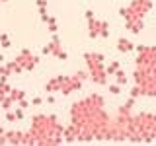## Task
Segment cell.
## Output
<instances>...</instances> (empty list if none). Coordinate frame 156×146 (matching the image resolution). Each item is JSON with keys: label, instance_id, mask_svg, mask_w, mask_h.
Returning <instances> with one entry per match:
<instances>
[{"label": "cell", "instance_id": "8fae6325", "mask_svg": "<svg viewBox=\"0 0 156 146\" xmlns=\"http://www.w3.org/2000/svg\"><path fill=\"white\" fill-rule=\"evenodd\" d=\"M133 49H135V45H133V41H129V39L121 37L119 41H117V51L119 53H131Z\"/></svg>", "mask_w": 156, "mask_h": 146}, {"label": "cell", "instance_id": "9c48e42d", "mask_svg": "<svg viewBox=\"0 0 156 146\" xmlns=\"http://www.w3.org/2000/svg\"><path fill=\"white\" fill-rule=\"evenodd\" d=\"M23 136H26V133H20V130H8L6 133L8 144H23Z\"/></svg>", "mask_w": 156, "mask_h": 146}, {"label": "cell", "instance_id": "8992f818", "mask_svg": "<svg viewBox=\"0 0 156 146\" xmlns=\"http://www.w3.org/2000/svg\"><path fill=\"white\" fill-rule=\"evenodd\" d=\"M16 61L20 62V64H22V68H23V70H26V72H29V70H33V68L37 66V62H39V57H35L31 51H29V49H22V51H20V55L16 57Z\"/></svg>", "mask_w": 156, "mask_h": 146}, {"label": "cell", "instance_id": "2e32d148", "mask_svg": "<svg viewBox=\"0 0 156 146\" xmlns=\"http://www.w3.org/2000/svg\"><path fill=\"white\" fill-rule=\"evenodd\" d=\"M115 80H117V84H119V86H125L127 84V76H125V72L121 70V68L115 72Z\"/></svg>", "mask_w": 156, "mask_h": 146}, {"label": "cell", "instance_id": "d6986e66", "mask_svg": "<svg viewBox=\"0 0 156 146\" xmlns=\"http://www.w3.org/2000/svg\"><path fill=\"white\" fill-rule=\"evenodd\" d=\"M0 45H2L4 49H8V47H10V39H8L6 33H0Z\"/></svg>", "mask_w": 156, "mask_h": 146}, {"label": "cell", "instance_id": "44dd1931", "mask_svg": "<svg viewBox=\"0 0 156 146\" xmlns=\"http://www.w3.org/2000/svg\"><path fill=\"white\" fill-rule=\"evenodd\" d=\"M41 103H43L41 97H33V99H31V105H41Z\"/></svg>", "mask_w": 156, "mask_h": 146}, {"label": "cell", "instance_id": "6da1fadb", "mask_svg": "<svg viewBox=\"0 0 156 146\" xmlns=\"http://www.w3.org/2000/svg\"><path fill=\"white\" fill-rule=\"evenodd\" d=\"M84 62L90 72V80L94 84H105L107 82V72H105V58L100 53H86Z\"/></svg>", "mask_w": 156, "mask_h": 146}, {"label": "cell", "instance_id": "9a60e30c", "mask_svg": "<svg viewBox=\"0 0 156 146\" xmlns=\"http://www.w3.org/2000/svg\"><path fill=\"white\" fill-rule=\"evenodd\" d=\"M45 23H47V27H49V31H51V33H57V19L53 18V16H47Z\"/></svg>", "mask_w": 156, "mask_h": 146}, {"label": "cell", "instance_id": "52a82bcc", "mask_svg": "<svg viewBox=\"0 0 156 146\" xmlns=\"http://www.w3.org/2000/svg\"><path fill=\"white\" fill-rule=\"evenodd\" d=\"M82 84L84 82L80 80L76 74H72V76H62V86H61V94L62 96H68V94H72V92H76V90H80Z\"/></svg>", "mask_w": 156, "mask_h": 146}, {"label": "cell", "instance_id": "5bb4252c", "mask_svg": "<svg viewBox=\"0 0 156 146\" xmlns=\"http://www.w3.org/2000/svg\"><path fill=\"white\" fill-rule=\"evenodd\" d=\"M10 97H12V99L16 101V105H18L22 99H26V92H23V90H16V88H12V92H10Z\"/></svg>", "mask_w": 156, "mask_h": 146}, {"label": "cell", "instance_id": "5b68a950", "mask_svg": "<svg viewBox=\"0 0 156 146\" xmlns=\"http://www.w3.org/2000/svg\"><path fill=\"white\" fill-rule=\"evenodd\" d=\"M136 66H144V64H152L156 62V47H146V45H139L136 47Z\"/></svg>", "mask_w": 156, "mask_h": 146}, {"label": "cell", "instance_id": "30bf717a", "mask_svg": "<svg viewBox=\"0 0 156 146\" xmlns=\"http://www.w3.org/2000/svg\"><path fill=\"white\" fill-rule=\"evenodd\" d=\"M22 72H26V70L22 68V64H20L18 61L6 62V74H8V76H14V74H22Z\"/></svg>", "mask_w": 156, "mask_h": 146}, {"label": "cell", "instance_id": "7402d4cb", "mask_svg": "<svg viewBox=\"0 0 156 146\" xmlns=\"http://www.w3.org/2000/svg\"><path fill=\"white\" fill-rule=\"evenodd\" d=\"M2 2H8V0H0V4H2Z\"/></svg>", "mask_w": 156, "mask_h": 146}, {"label": "cell", "instance_id": "ac0fdd59", "mask_svg": "<svg viewBox=\"0 0 156 146\" xmlns=\"http://www.w3.org/2000/svg\"><path fill=\"white\" fill-rule=\"evenodd\" d=\"M6 121H8V123L18 121V115H16V111H14V109H8V111H6Z\"/></svg>", "mask_w": 156, "mask_h": 146}, {"label": "cell", "instance_id": "7a4b0ae2", "mask_svg": "<svg viewBox=\"0 0 156 146\" xmlns=\"http://www.w3.org/2000/svg\"><path fill=\"white\" fill-rule=\"evenodd\" d=\"M150 8H152V0H133L127 8H121L119 14H121V18H125V22H129V19H143L148 14Z\"/></svg>", "mask_w": 156, "mask_h": 146}, {"label": "cell", "instance_id": "277c9868", "mask_svg": "<svg viewBox=\"0 0 156 146\" xmlns=\"http://www.w3.org/2000/svg\"><path fill=\"white\" fill-rule=\"evenodd\" d=\"M43 55H53L55 58H58V61H66V58H68V55H66L65 49H62L61 39H58L57 33H53V39L43 47Z\"/></svg>", "mask_w": 156, "mask_h": 146}, {"label": "cell", "instance_id": "7c38bea8", "mask_svg": "<svg viewBox=\"0 0 156 146\" xmlns=\"http://www.w3.org/2000/svg\"><path fill=\"white\" fill-rule=\"evenodd\" d=\"M125 23H127V29H129L131 33H140L143 27H144L143 19H129V22H125Z\"/></svg>", "mask_w": 156, "mask_h": 146}, {"label": "cell", "instance_id": "4fadbf2b", "mask_svg": "<svg viewBox=\"0 0 156 146\" xmlns=\"http://www.w3.org/2000/svg\"><path fill=\"white\" fill-rule=\"evenodd\" d=\"M121 68L119 64V61H109V64H105V72H107V76H115V72Z\"/></svg>", "mask_w": 156, "mask_h": 146}, {"label": "cell", "instance_id": "ffe728a7", "mask_svg": "<svg viewBox=\"0 0 156 146\" xmlns=\"http://www.w3.org/2000/svg\"><path fill=\"white\" fill-rule=\"evenodd\" d=\"M109 92H111L113 96H119V94H121V86L115 82V84H111V86H109Z\"/></svg>", "mask_w": 156, "mask_h": 146}, {"label": "cell", "instance_id": "ba28073f", "mask_svg": "<svg viewBox=\"0 0 156 146\" xmlns=\"http://www.w3.org/2000/svg\"><path fill=\"white\" fill-rule=\"evenodd\" d=\"M61 86H62V76H55L45 84V92L47 94H53V92H61Z\"/></svg>", "mask_w": 156, "mask_h": 146}, {"label": "cell", "instance_id": "3957f363", "mask_svg": "<svg viewBox=\"0 0 156 146\" xmlns=\"http://www.w3.org/2000/svg\"><path fill=\"white\" fill-rule=\"evenodd\" d=\"M88 35L92 39H98V37L107 39L109 37V23L100 22V19H96V18H90L88 19Z\"/></svg>", "mask_w": 156, "mask_h": 146}, {"label": "cell", "instance_id": "e0dca14e", "mask_svg": "<svg viewBox=\"0 0 156 146\" xmlns=\"http://www.w3.org/2000/svg\"><path fill=\"white\" fill-rule=\"evenodd\" d=\"M37 8H39V14L43 16H47V0H37Z\"/></svg>", "mask_w": 156, "mask_h": 146}]
</instances>
